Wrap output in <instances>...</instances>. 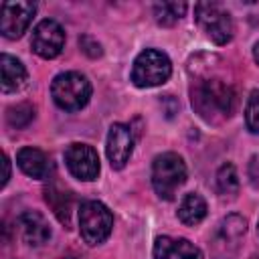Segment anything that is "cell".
Listing matches in <instances>:
<instances>
[{"mask_svg":"<svg viewBox=\"0 0 259 259\" xmlns=\"http://www.w3.org/2000/svg\"><path fill=\"white\" fill-rule=\"evenodd\" d=\"M235 103H237L235 89L221 79L198 81L192 87V107L206 121H217L219 117L221 119L231 117V113L235 111Z\"/></svg>","mask_w":259,"mask_h":259,"instance_id":"1","label":"cell"},{"mask_svg":"<svg viewBox=\"0 0 259 259\" xmlns=\"http://www.w3.org/2000/svg\"><path fill=\"white\" fill-rule=\"evenodd\" d=\"M51 95L57 107L65 111H79L91 99V83L77 71L59 73L51 83Z\"/></svg>","mask_w":259,"mask_h":259,"instance_id":"2","label":"cell"},{"mask_svg":"<svg viewBox=\"0 0 259 259\" xmlns=\"http://www.w3.org/2000/svg\"><path fill=\"white\" fill-rule=\"evenodd\" d=\"M186 182V164L176 152L158 154L152 162V186L164 200H172L176 190Z\"/></svg>","mask_w":259,"mask_h":259,"instance_id":"3","label":"cell"},{"mask_svg":"<svg viewBox=\"0 0 259 259\" xmlns=\"http://www.w3.org/2000/svg\"><path fill=\"white\" fill-rule=\"evenodd\" d=\"M172 63L166 53L158 49H144L132 67V81L136 87H156L170 79Z\"/></svg>","mask_w":259,"mask_h":259,"instance_id":"4","label":"cell"},{"mask_svg":"<svg viewBox=\"0 0 259 259\" xmlns=\"http://www.w3.org/2000/svg\"><path fill=\"white\" fill-rule=\"evenodd\" d=\"M113 229L111 210L99 200H87L79 208V233L83 241L91 247L101 245Z\"/></svg>","mask_w":259,"mask_h":259,"instance_id":"5","label":"cell"},{"mask_svg":"<svg viewBox=\"0 0 259 259\" xmlns=\"http://www.w3.org/2000/svg\"><path fill=\"white\" fill-rule=\"evenodd\" d=\"M196 22L214 45H227L233 38L235 26L231 14L217 2H198L194 6Z\"/></svg>","mask_w":259,"mask_h":259,"instance_id":"6","label":"cell"},{"mask_svg":"<svg viewBox=\"0 0 259 259\" xmlns=\"http://www.w3.org/2000/svg\"><path fill=\"white\" fill-rule=\"evenodd\" d=\"M65 166L67 170L83 180V182H91L99 176V170H101V164H99V154L93 146L89 144H69L67 150H65Z\"/></svg>","mask_w":259,"mask_h":259,"instance_id":"7","label":"cell"},{"mask_svg":"<svg viewBox=\"0 0 259 259\" xmlns=\"http://www.w3.org/2000/svg\"><path fill=\"white\" fill-rule=\"evenodd\" d=\"M245 231H247V221L241 214H229V217H225L219 223V227L214 231V237L210 241L214 257L217 259H231L237 253L239 241L245 235Z\"/></svg>","mask_w":259,"mask_h":259,"instance_id":"8","label":"cell"},{"mask_svg":"<svg viewBox=\"0 0 259 259\" xmlns=\"http://www.w3.org/2000/svg\"><path fill=\"white\" fill-rule=\"evenodd\" d=\"M30 47L42 59L59 57L63 47H65V30H63V26L53 18L40 20L32 30Z\"/></svg>","mask_w":259,"mask_h":259,"instance_id":"9","label":"cell"},{"mask_svg":"<svg viewBox=\"0 0 259 259\" xmlns=\"http://www.w3.org/2000/svg\"><path fill=\"white\" fill-rule=\"evenodd\" d=\"M36 12L34 2H4L0 12V32L6 38H20Z\"/></svg>","mask_w":259,"mask_h":259,"instance_id":"10","label":"cell"},{"mask_svg":"<svg viewBox=\"0 0 259 259\" xmlns=\"http://www.w3.org/2000/svg\"><path fill=\"white\" fill-rule=\"evenodd\" d=\"M134 152V132L125 123H113L107 132L105 154L113 170H121Z\"/></svg>","mask_w":259,"mask_h":259,"instance_id":"11","label":"cell"},{"mask_svg":"<svg viewBox=\"0 0 259 259\" xmlns=\"http://www.w3.org/2000/svg\"><path fill=\"white\" fill-rule=\"evenodd\" d=\"M154 259H202V253L188 239L158 237L154 243Z\"/></svg>","mask_w":259,"mask_h":259,"instance_id":"12","label":"cell"},{"mask_svg":"<svg viewBox=\"0 0 259 259\" xmlns=\"http://www.w3.org/2000/svg\"><path fill=\"white\" fill-rule=\"evenodd\" d=\"M18 227L22 239L32 247H38L51 239V225L38 210H24L18 217Z\"/></svg>","mask_w":259,"mask_h":259,"instance_id":"13","label":"cell"},{"mask_svg":"<svg viewBox=\"0 0 259 259\" xmlns=\"http://www.w3.org/2000/svg\"><path fill=\"white\" fill-rule=\"evenodd\" d=\"M0 69H2V91L4 93H12V91H18V89L24 87V83H26V69H24V65L16 57L2 53Z\"/></svg>","mask_w":259,"mask_h":259,"instance_id":"14","label":"cell"},{"mask_svg":"<svg viewBox=\"0 0 259 259\" xmlns=\"http://www.w3.org/2000/svg\"><path fill=\"white\" fill-rule=\"evenodd\" d=\"M16 164L30 178H45L47 172H49V160H47L45 152L38 150V148H32V146H26V148L18 150Z\"/></svg>","mask_w":259,"mask_h":259,"instance_id":"15","label":"cell"},{"mask_svg":"<svg viewBox=\"0 0 259 259\" xmlns=\"http://www.w3.org/2000/svg\"><path fill=\"white\" fill-rule=\"evenodd\" d=\"M206 210H208L206 200L200 194H196V192H188V194H184V198H182L176 214H178V221L182 225L194 227V225H198V223L204 221Z\"/></svg>","mask_w":259,"mask_h":259,"instance_id":"16","label":"cell"},{"mask_svg":"<svg viewBox=\"0 0 259 259\" xmlns=\"http://www.w3.org/2000/svg\"><path fill=\"white\" fill-rule=\"evenodd\" d=\"M186 8L188 6L184 2H158V4H154L156 22L162 26H172L174 22H178L184 16Z\"/></svg>","mask_w":259,"mask_h":259,"instance_id":"17","label":"cell"},{"mask_svg":"<svg viewBox=\"0 0 259 259\" xmlns=\"http://www.w3.org/2000/svg\"><path fill=\"white\" fill-rule=\"evenodd\" d=\"M217 186L221 194H237L239 190V176H237V168L231 162H225L219 170H217Z\"/></svg>","mask_w":259,"mask_h":259,"instance_id":"18","label":"cell"},{"mask_svg":"<svg viewBox=\"0 0 259 259\" xmlns=\"http://www.w3.org/2000/svg\"><path fill=\"white\" fill-rule=\"evenodd\" d=\"M32 117H34V107H32V105H28V103L12 105V107L8 109V113H6L8 123H10L12 127H16V130H20V127L28 125V123L32 121Z\"/></svg>","mask_w":259,"mask_h":259,"instance_id":"19","label":"cell"},{"mask_svg":"<svg viewBox=\"0 0 259 259\" xmlns=\"http://www.w3.org/2000/svg\"><path fill=\"white\" fill-rule=\"evenodd\" d=\"M245 125L251 134H259V89H253L245 105Z\"/></svg>","mask_w":259,"mask_h":259,"instance_id":"20","label":"cell"},{"mask_svg":"<svg viewBox=\"0 0 259 259\" xmlns=\"http://www.w3.org/2000/svg\"><path fill=\"white\" fill-rule=\"evenodd\" d=\"M79 47H81V51L87 55V57H91V59H95V57H101V45L93 38V36H89V34H83L81 38H79Z\"/></svg>","mask_w":259,"mask_h":259,"instance_id":"21","label":"cell"},{"mask_svg":"<svg viewBox=\"0 0 259 259\" xmlns=\"http://www.w3.org/2000/svg\"><path fill=\"white\" fill-rule=\"evenodd\" d=\"M249 178H251L253 186H259V156H253V158H251V164H249Z\"/></svg>","mask_w":259,"mask_h":259,"instance_id":"22","label":"cell"},{"mask_svg":"<svg viewBox=\"0 0 259 259\" xmlns=\"http://www.w3.org/2000/svg\"><path fill=\"white\" fill-rule=\"evenodd\" d=\"M8 178H10V160H8V156L4 154V176H2V186H6Z\"/></svg>","mask_w":259,"mask_h":259,"instance_id":"23","label":"cell"},{"mask_svg":"<svg viewBox=\"0 0 259 259\" xmlns=\"http://www.w3.org/2000/svg\"><path fill=\"white\" fill-rule=\"evenodd\" d=\"M253 59H255V63L259 65V42H257L255 49H253Z\"/></svg>","mask_w":259,"mask_h":259,"instance_id":"24","label":"cell"},{"mask_svg":"<svg viewBox=\"0 0 259 259\" xmlns=\"http://www.w3.org/2000/svg\"><path fill=\"white\" fill-rule=\"evenodd\" d=\"M257 231H259V223H257Z\"/></svg>","mask_w":259,"mask_h":259,"instance_id":"25","label":"cell"},{"mask_svg":"<svg viewBox=\"0 0 259 259\" xmlns=\"http://www.w3.org/2000/svg\"><path fill=\"white\" fill-rule=\"evenodd\" d=\"M67 259H73V257H67Z\"/></svg>","mask_w":259,"mask_h":259,"instance_id":"26","label":"cell"}]
</instances>
